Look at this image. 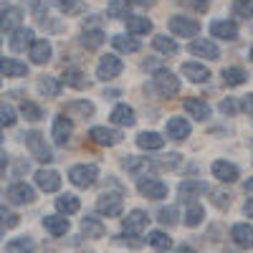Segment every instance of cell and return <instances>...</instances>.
<instances>
[{
    "instance_id": "26",
    "label": "cell",
    "mask_w": 253,
    "mask_h": 253,
    "mask_svg": "<svg viewBox=\"0 0 253 253\" xmlns=\"http://www.w3.org/2000/svg\"><path fill=\"white\" fill-rule=\"evenodd\" d=\"M147 243H150L155 251H160V253H167L172 248V241H170V236L167 233H162V230H152L150 236H147Z\"/></svg>"
},
{
    "instance_id": "20",
    "label": "cell",
    "mask_w": 253,
    "mask_h": 253,
    "mask_svg": "<svg viewBox=\"0 0 253 253\" xmlns=\"http://www.w3.org/2000/svg\"><path fill=\"white\" fill-rule=\"evenodd\" d=\"M43 228L48 230L51 236H66V230H69V218H61V215H46L43 218Z\"/></svg>"
},
{
    "instance_id": "55",
    "label": "cell",
    "mask_w": 253,
    "mask_h": 253,
    "mask_svg": "<svg viewBox=\"0 0 253 253\" xmlns=\"http://www.w3.org/2000/svg\"><path fill=\"white\" fill-rule=\"evenodd\" d=\"M177 253H198V251H195V248H190V246H180Z\"/></svg>"
},
{
    "instance_id": "51",
    "label": "cell",
    "mask_w": 253,
    "mask_h": 253,
    "mask_svg": "<svg viewBox=\"0 0 253 253\" xmlns=\"http://www.w3.org/2000/svg\"><path fill=\"white\" fill-rule=\"evenodd\" d=\"M193 3V8H198V10H208V0H190Z\"/></svg>"
},
{
    "instance_id": "54",
    "label": "cell",
    "mask_w": 253,
    "mask_h": 253,
    "mask_svg": "<svg viewBox=\"0 0 253 253\" xmlns=\"http://www.w3.org/2000/svg\"><path fill=\"white\" fill-rule=\"evenodd\" d=\"M246 109H248V114H253V94H248V99H246Z\"/></svg>"
},
{
    "instance_id": "29",
    "label": "cell",
    "mask_w": 253,
    "mask_h": 253,
    "mask_svg": "<svg viewBox=\"0 0 253 253\" xmlns=\"http://www.w3.org/2000/svg\"><path fill=\"white\" fill-rule=\"evenodd\" d=\"M126 31H129L132 36H139V33H150V31H152V23H150L147 18L132 15V18H126Z\"/></svg>"
},
{
    "instance_id": "41",
    "label": "cell",
    "mask_w": 253,
    "mask_h": 253,
    "mask_svg": "<svg viewBox=\"0 0 253 253\" xmlns=\"http://www.w3.org/2000/svg\"><path fill=\"white\" fill-rule=\"evenodd\" d=\"M66 112L81 114V117H91L94 114V104H89V101H71L69 107H66Z\"/></svg>"
},
{
    "instance_id": "31",
    "label": "cell",
    "mask_w": 253,
    "mask_h": 253,
    "mask_svg": "<svg viewBox=\"0 0 253 253\" xmlns=\"http://www.w3.org/2000/svg\"><path fill=\"white\" fill-rule=\"evenodd\" d=\"M63 84H69V86H74V89H86L89 86L86 76H84V71H79V69H66V74H63Z\"/></svg>"
},
{
    "instance_id": "33",
    "label": "cell",
    "mask_w": 253,
    "mask_h": 253,
    "mask_svg": "<svg viewBox=\"0 0 253 253\" xmlns=\"http://www.w3.org/2000/svg\"><path fill=\"white\" fill-rule=\"evenodd\" d=\"M223 79H225L228 86H241V84H246L248 74H246L241 66H230V69H225V71H223Z\"/></svg>"
},
{
    "instance_id": "34",
    "label": "cell",
    "mask_w": 253,
    "mask_h": 253,
    "mask_svg": "<svg viewBox=\"0 0 253 253\" xmlns=\"http://www.w3.org/2000/svg\"><path fill=\"white\" fill-rule=\"evenodd\" d=\"M114 48L117 51H126V53H134V51H139V41L137 38H132V36H114Z\"/></svg>"
},
{
    "instance_id": "37",
    "label": "cell",
    "mask_w": 253,
    "mask_h": 253,
    "mask_svg": "<svg viewBox=\"0 0 253 253\" xmlns=\"http://www.w3.org/2000/svg\"><path fill=\"white\" fill-rule=\"evenodd\" d=\"M61 86H63V84L58 79H53V76H43V79L38 81V89L43 91L46 96H58L61 94Z\"/></svg>"
},
{
    "instance_id": "16",
    "label": "cell",
    "mask_w": 253,
    "mask_h": 253,
    "mask_svg": "<svg viewBox=\"0 0 253 253\" xmlns=\"http://www.w3.org/2000/svg\"><path fill=\"white\" fill-rule=\"evenodd\" d=\"M210 33L223 38V41H236L238 38V26L233 20H215L213 26H210Z\"/></svg>"
},
{
    "instance_id": "14",
    "label": "cell",
    "mask_w": 253,
    "mask_h": 253,
    "mask_svg": "<svg viewBox=\"0 0 253 253\" xmlns=\"http://www.w3.org/2000/svg\"><path fill=\"white\" fill-rule=\"evenodd\" d=\"M187 134H190V124H187V119H182V117H172L170 122H167V137H170V139L182 142V139H187Z\"/></svg>"
},
{
    "instance_id": "46",
    "label": "cell",
    "mask_w": 253,
    "mask_h": 253,
    "mask_svg": "<svg viewBox=\"0 0 253 253\" xmlns=\"http://www.w3.org/2000/svg\"><path fill=\"white\" fill-rule=\"evenodd\" d=\"M157 220H160L162 225H170V228H172V225L177 223V208H162Z\"/></svg>"
},
{
    "instance_id": "18",
    "label": "cell",
    "mask_w": 253,
    "mask_h": 253,
    "mask_svg": "<svg viewBox=\"0 0 253 253\" xmlns=\"http://www.w3.org/2000/svg\"><path fill=\"white\" fill-rule=\"evenodd\" d=\"M71 132H74L71 119L58 117V119L53 122V139H56V144H66V142H69V137H71Z\"/></svg>"
},
{
    "instance_id": "38",
    "label": "cell",
    "mask_w": 253,
    "mask_h": 253,
    "mask_svg": "<svg viewBox=\"0 0 253 253\" xmlns=\"http://www.w3.org/2000/svg\"><path fill=\"white\" fill-rule=\"evenodd\" d=\"M33 251V241L31 238H15L5 246V253H31Z\"/></svg>"
},
{
    "instance_id": "28",
    "label": "cell",
    "mask_w": 253,
    "mask_h": 253,
    "mask_svg": "<svg viewBox=\"0 0 253 253\" xmlns=\"http://www.w3.org/2000/svg\"><path fill=\"white\" fill-rule=\"evenodd\" d=\"M56 208H58V213L74 215V213H79L81 203H79V198H76V195H61V198L56 200Z\"/></svg>"
},
{
    "instance_id": "15",
    "label": "cell",
    "mask_w": 253,
    "mask_h": 253,
    "mask_svg": "<svg viewBox=\"0 0 253 253\" xmlns=\"http://www.w3.org/2000/svg\"><path fill=\"white\" fill-rule=\"evenodd\" d=\"M112 122H114L117 126H132V124L137 122L134 109L129 107V104H117V107L112 109Z\"/></svg>"
},
{
    "instance_id": "4",
    "label": "cell",
    "mask_w": 253,
    "mask_h": 253,
    "mask_svg": "<svg viewBox=\"0 0 253 253\" xmlns=\"http://www.w3.org/2000/svg\"><path fill=\"white\" fill-rule=\"evenodd\" d=\"M155 89H157V94H162V96H175V94L180 91V81H177V76L170 74V71H157V74H155Z\"/></svg>"
},
{
    "instance_id": "57",
    "label": "cell",
    "mask_w": 253,
    "mask_h": 253,
    "mask_svg": "<svg viewBox=\"0 0 253 253\" xmlns=\"http://www.w3.org/2000/svg\"><path fill=\"white\" fill-rule=\"evenodd\" d=\"M5 167H8V157H5V155H0V172H3Z\"/></svg>"
},
{
    "instance_id": "50",
    "label": "cell",
    "mask_w": 253,
    "mask_h": 253,
    "mask_svg": "<svg viewBox=\"0 0 253 253\" xmlns=\"http://www.w3.org/2000/svg\"><path fill=\"white\" fill-rule=\"evenodd\" d=\"M215 198H213V203L215 205H220V208H228L230 205V195H225V193H213Z\"/></svg>"
},
{
    "instance_id": "43",
    "label": "cell",
    "mask_w": 253,
    "mask_h": 253,
    "mask_svg": "<svg viewBox=\"0 0 253 253\" xmlns=\"http://www.w3.org/2000/svg\"><path fill=\"white\" fill-rule=\"evenodd\" d=\"M124 167H126L129 172H134V175H137V172H147V170H152V162L132 157V160H126V162H124Z\"/></svg>"
},
{
    "instance_id": "9",
    "label": "cell",
    "mask_w": 253,
    "mask_h": 253,
    "mask_svg": "<svg viewBox=\"0 0 253 253\" xmlns=\"http://www.w3.org/2000/svg\"><path fill=\"white\" fill-rule=\"evenodd\" d=\"M190 51H193L195 56L210 58V61H215V58H220V51H218V46L213 43V41H208V38H195L193 43H190Z\"/></svg>"
},
{
    "instance_id": "47",
    "label": "cell",
    "mask_w": 253,
    "mask_h": 253,
    "mask_svg": "<svg viewBox=\"0 0 253 253\" xmlns=\"http://www.w3.org/2000/svg\"><path fill=\"white\" fill-rule=\"evenodd\" d=\"M15 124V112L5 104H0V126H13Z\"/></svg>"
},
{
    "instance_id": "59",
    "label": "cell",
    "mask_w": 253,
    "mask_h": 253,
    "mask_svg": "<svg viewBox=\"0 0 253 253\" xmlns=\"http://www.w3.org/2000/svg\"><path fill=\"white\" fill-rule=\"evenodd\" d=\"M0 142H3V134H0Z\"/></svg>"
},
{
    "instance_id": "10",
    "label": "cell",
    "mask_w": 253,
    "mask_h": 253,
    "mask_svg": "<svg viewBox=\"0 0 253 253\" xmlns=\"http://www.w3.org/2000/svg\"><path fill=\"white\" fill-rule=\"evenodd\" d=\"M213 177H218L220 182H236L238 180V167L225 162V160H215L213 162Z\"/></svg>"
},
{
    "instance_id": "40",
    "label": "cell",
    "mask_w": 253,
    "mask_h": 253,
    "mask_svg": "<svg viewBox=\"0 0 253 253\" xmlns=\"http://www.w3.org/2000/svg\"><path fill=\"white\" fill-rule=\"evenodd\" d=\"M56 5L61 13H66V15H76L84 10V3L81 0H56Z\"/></svg>"
},
{
    "instance_id": "60",
    "label": "cell",
    "mask_w": 253,
    "mask_h": 253,
    "mask_svg": "<svg viewBox=\"0 0 253 253\" xmlns=\"http://www.w3.org/2000/svg\"><path fill=\"white\" fill-rule=\"evenodd\" d=\"M0 46H3V41H0Z\"/></svg>"
},
{
    "instance_id": "2",
    "label": "cell",
    "mask_w": 253,
    "mask_h": 253,
    "mask_svg": "<svg viewBox=\"0 0 253 253\" xmlns=\"http://www.w3.org/2000/svg\"><path fill=\"white\" fill-rule=\"evenodd\" d=\"M99 177V167L96 165H76L69 170V180L76 187H91Z\"/></svg>"
},
{
    "instance_id": "11",
    "label": "cell",
    "mask_w": 253,
    "mask_h": 253,
    "mask_svg": "<svg viewBox=\"0 0 253 253\" xmlns=\"http://www.w3.org/2000/svg\"><path fill=\"white\" fill-rule=\"evenodd\" d=\"M23 23V10L20 8H5L0 13V31H18Z\"/></svg>"
},
{
    "instance_id": "23",
    "label": "cell",
    "mask_w": 253,
    "mask_h": 253,
    "mask_svg": "<svg viewBox=\"0 0 253 253\" xmlns=\"http://www.w3.org/2000/svg\"><path fill=\"white\" fill-rule=\"evenodd\" d=\"M182 74L193 84H203V81L210 79V71L203 66V63H182Z\"/></svg>"
},
{
    "instance_id": "3",
    "label": "cell",
    "mask_w": 253,
    "mask_h": 253,
    "mask_svg": "<svg viewBox=\"0 0 253 253\" xmlns=\"http://www.w3.org/2000/svg\"><path fill=\"white\" fill-rule=\"evenodd\" d=\"M198 31H200V23L193 20V18H185V15H172L170 18V33L172 36L190 38V36H198Z\"/></svg>"
},
{
    "instance_id": "56",
    "label": "cell",
    "mask_w": 253,
    "mask_h": 253,
    "mask_svg": "<svg viewBox=\"0 0 253 253\" xmlns=\"http://www.w3.org/2000/svg\"><path fill=\"white\" fill-rule=\"evenodd\" d=\"M132 3H134V5H142V8H144V5H152L155 0H132Z\"/></svg>"
},
{
    "instance_id": "13",
    "label": "cell",
    "mask_w": 253,
    "mask_h": 253,
    "mask_svg": "<svg viewBox=\"0 0 253 253\" xmlns=\"http://www.w3.org/2000/svg\"><path fill=\"white\" fill-rule=\"evenodd\" d=\"M36 185L41 190H46V193H56V190L61 187V177L53 170H38L36 172Z\"/></svg>"
},
{
    "instance_id": "44",
    "label": "cell",
    "mask_w": 253,
    "mask_h": 253,
    "mask_svg": "<svg viewBox=\"0 0 253 253\" xmlns=\"http://www.w3.org/2000/svg\"><path fill=\"white\" fill-rule=\"evenodd\" d=\"M20 112H23V117H26V119H31V122H36V119L43 117L41 107H36L33 101H20Z\"/></svg>"
},
{
    "instance_id": "5",
    "label": "cell",
    "mask_w": 253,
    "mask_h": 253,
    "mask_svg": "<svg viewBox=\"0 0 253 253\" xmlns=\"http://www.w3.org/2000/svg\"><path fill=\"white\" fill-rule=\"evenodd\" d=\"M137 190L144 198H150V200H162L167 195V185L162 180H155V177H142L137 182Z\"/></svg>"
},
{
    "instance_id": "7",
    "label": "cell",
    "mask_w": 253,
    "mask_h": 253,
    "mask_svg": "<svg viewBox=\"0 0 253 253\" xmlns=\"http://www.w3.org/2000/svg\"><path fill=\"white\" fill-rule=\"evenodd\" d=\"M8 200L15 203V205H26V203H33L36 200V193H33V187H28L26 182H15L8 187Z\"/></svg>"
},
{
    "instance_id": "36",
    "label": "cell",
    "mask_w": 253,
    "mask_h": 253,
    "mask_svg": "<svg viewBox=\"0 0 253 253\" xmlns=\"http://www.w3.org/2000/svg\"><path fill=\"white\" fill-rule=\"evenodd\" d=\"M203 218H205V210H203V205L193 203V205L187 208V213H185V223H187V228H198V225L203 223Z\"/></svg>"
},
{
    "instance_id": "48",
    "label": "cell",
    "mask_w": 253,
    "mask_h": 253,
    "mask_svg": "<svg viewBox=\"0 0 253 253\" xmlns=\"http://www.w3.org/2000/svg\"><path fill=\"white\" fill-rule=\"evenodd\" d=\"M233 13H238L241 18H251L253 15V3H251V0H236Z\"/></svg>"
},
{
    "instance_id": "8",
    "label": "cell",
    "mask_w": 253,
    "mask_h": 253,
    "mask_svg": "<svg viewBox=\"0 0 253 253\" xmlns=\"http://www.w3.org/2000/svg\"><path fill=\"white\" fill-rule=\"evenodd\" d=\"M96 210L107 218H119L122 215V198L119 195H101L96 200Z\"/></svg>"
},
{
    "instance_id": "35",
    "label": "cell",
    "mask_w": 253,
    "mask_h": 253,
    "mask_svg": "<svg viewBox=\"0 0 253 253\" xmlns=\"http://www.w3.org/2000/svg\"><path fill=\"white\" fill-rule=\"evenodd\" d=\"M152 46H155V51H160V53H165V56L177 53V43H175L172 38H167V36H155Z\"/></svg>"
},
{
    "instance_id": "32",
    "label": "cell",
    "mask_w": 253,
    "mask_h": 253,
    "mask_svg": "<svg viewBox=\"0 0 253 253\" xmlns=\"http://www.w3.org/2000/svg\"><path fill=\"white\" fill-rule=\"evenodd\" d=\"M198 193H208V185L205 182H200V180H187V182H182L180 185V195L187 200V198H195Z\"/></svg>"
},
{
    "instance_id": "22",
    "label": "cell",
    "mask_w": 253,
    "mask_h": 253,
    "mask_svg": "<svg viewBox=\"0 0 253 253\" xmlns=\"http://www.w3.org/2000/svg\"><path fill=\"white\" fill-rule=\"evenodd\" d=\"M185 112H187L190 117L200 119V122L210 117V107H208L203 99H198V96H193V99H187V101H185Z\"/></svg>"
},
{
    "instance_id": "45",
    "label": "cell",
    "mask_w": 253,
    "mask_h": 253,
    "mask_svg": "<svg viewBox=\"0 0 253 253\" xmlns=\"http://www.w3.org/2000/svg\"><path fill=\"white\" fill-rule=\"evenodd\" d=\"M129 3H132V0H112V3H109V15H112V18L126 15V8H129Z\"/></svg>"
},
{
    "instance_id": "52",
    "label": "cell",
    "mask_w": 253,
    "mask_h": 253,
    "mask_svg": "<svg viewBox=\"0 0 253 253\" xmlns=\"http://www.w3.org/2000/svg\"><path fill=\"white\" fill-rule=\"evenodd\" d=\"M243 210H246V215H248V218H253V198L246 203V208H243Z\"/></svg>"
},
{
    "instance_id": "30",
    "label": "cell",
    "mask_w": 253,
    "mask_h": 253,
    "mask_svg": "<svg viewBox=\"0 0 253 253\" xmlns=\"http://www.w3.org/2000/svg\"><path fill=\"white\" fill-rule=\"evenodd\" d=\"M33 43V31L26 28V31H15V36L10 38V48L13 51H26V46Z\"/></svg>"
},
{
    "instance_id": "24",
    "label": "cell",
    "mask_w": 253,
    "mask_h": 253,
    "mask_svg": "<svg viewBox=\"0 0 253 253\" xmlns=\"http://www.w3.org/2000/svg\"><path fill=\"white\" fill-rule=\"evenodd\" d=\"M0 74L5 76H28V66L13 58H0Z\"/></svg>"
},
{
    "instance_id": "49",
    "label": "cell",
    "mask_w": 253,
    "mask_h": 253,
    "mask_svg": "<svg viewBox=\"0 0 253 253\" xmlns=\"http://www.w3.org/2000/svg\"><path fill=\"white\" fill-rule=\"evenodd\" d=\"M238 109H241V104H238L236 99L220 101V112H223V114H230V117H233V114H238Z\"/></svg>"
},
{
    "instance_id": "25",
    "label": "cell",
    "mask_w": 253,
    "mask_h": 253,
    "mask_svg": "<svg viewBox=\"0 0 253 253\" xmlns=\"http://www.w3.org/2000/svg\"><path fill=\"white\" fill-rule=\"evenodd\" d=\"M81 228H84V233H86V238H101L104 233H107V225H104L99 218H84L81 220Z\"/></svg>"
},
{
    "instance_id": "21",
    "label": "cell",
    "mask_w": 253,
    "mask_h": 253,
    "mask_svg": "<svg viewBox=\"0 0 253 253\" xmlns=\"http://www.w3.org/2000/svg\"><path fill=\"white\" fill-rule=\"evenodd\" d=\"M147 213L144 210H132L129 215L124 218V230L126 233H137V230H142V228H147Z\"/></svg>"
},
{
    "instance_id": "17",
    "label": "cell",
    "mask_w": 253,
    "mask_h": 253,
    "mask_svg": "<svg viewBox=\"0 0 253 253\" xmlns=\"http://www.w3.org/2000/svg\"><path fill=\"white\" fill-rule=\"evenodd\" d=\"M230 238H233L241 248H253V225L248 223H238L230 230Z\"/></svg>"
},
{
    "instance_id": "61",
    "label": "cell",
    "mask_w": 253,
    "mask_h": 253,
    "mask_svg": "<svg viewBox=\"0 0 253 253\" xmlns=\"http://www.w3.org/2000/svg\"><path fill=\"white\" fill-rule=\"evenodd\" d=\"M0 238H3V233H0Z\"/></svg>"
},
{
    "instance_id": "6",
    "label": "cell",
    "mask_w": 253,
    "mask_h": 253,
    "mask_svg": "<svg viewBox=\"0 0 253 253\" xmlns=\"http://www.w3.org/2000/svg\"><path fill=\"white\" fill-rule=\"evenodd\" d=\"M122 61L117 58V56H104L101 61H99V66H96V76L101 79V81H109V79H114V76H119L122 74Z\"/></svg>"
},
{
    "instance_id": "1",
    "label": "cell",
    "mask_w": 253,
    "mask_h": 253,
    "mask_svg": "<svg viewBox=\"0 0 253 253\" xmlns=\"http://www.w3.org/2000/svg\"><path fill=\"white\" fill-rule=\"evenodd\" d=\"M23 137H26V147H28V152H31L38 162H51V160H53L51 147L46 144V137L41 134V132H28V134H23Z\"/></svg>"
},
{
    "instance_id": "27",
    "label": "cell",
    "mask_w": 253,
    "mask_h": 253,
    "mask_svg": "<svg viewBox=\"0 0 253 253\" xmlns=\"http://www.w3.org/2000/svg\"><path fill=\"white\" fill-rule=\"evenodd\" d=\"M137 144L142 147V150H162L165 139H162L157 132H142V134L137 137Z\"/></svg>"
},
{
    "instance_id": "58",
    "label": "cell",
    "mask_w": 253,
    "mask_h": 253,
    "mask_svg": "<svg viewBox=\"0 0 253 253\" xmlns=\"http://www.w3.org/2000/svg\"><path fill=\"white\" fill-rule=\"evenodd\" d=\"M251 58H253V48H251Z\"/></svg>"
},
{
    "instance_id": "39",
    "label": "cell",
    "mask_w": 253,
    "mask_h": 253,
    "mask_svg": "<svg viewBox=\"0 0 253 253\" xmlns=\"http://www.w3.org/2000/svg\"><path fill=\"white\" fill-rule=\"evenodd\" d=\"M104 41H107V36H104L101 31H86V33H84V46H86V48H99L101 43H104Z\"/></svg>"
},
{
    "instance_id": "12",
    "label": "cell",
    "mask_w": 253,
    "mask_h": 253,
    "mask_svg": "<svg viewBox=\"0 0 253 253\" xmlns=\"http://www.w3.org/2000/svg\"><path fill=\"white\" fill-rule=\"evenodd\" d=\"M89 137L96 142V144H119L122 142V132H114V129H107V126H94V129L89 132Z\"/></svg>"
},
{
    "instance_id": "42",
    "label": "cell",
    "mask_w": 253,
    "mask_h": 253,
    "mask_svg": "<svg viewBox=\"0 0 253 253\" xmlns=\"http://www.w3.org/2000/svg\"><path fill=\"white\" fill-rule=\"evenodd\" d=\"M20 223V218H18V213H13L10 208H5V205H0V225H5V228H15Z\"/></svg>"
},
{
    "instance_id": "19",
    "label": "cell",
    "mask_w": 253,
    "mask_h": 253,
    "mask_svg": "<svg viewBox=\"0 0 253 253\" xmlns=\"http://www.w3.org/2000/svg\"><path fill=\"white\" fill-rule=\"evenodd\" d=\"M31 61L33 63H48L51 61V43L48 41H33L31 43Z\"/></svg>"
},
{
    "instance_id": "53",
    "label": "cell",
    "mask_w": 253,
    "mask_h": 253,
    "mask_svg": "<svg viewBox=\"0 0 253 253\" xmlns=\"http://www.w3.org/2000/svg\"><path fill=\"white\" fill-rule=\"evenodd\" d=\"M246 195H248V198H253V177L246 182Z\"/></svg>"
}]
</instances>
